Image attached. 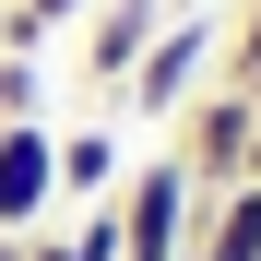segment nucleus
<instances>
[{
  "mask_svg": "<svg viewBox=\"0 0 261 261\" xmlns=\"http://www.w3.org/2000/svg\"><path fill=\"white\" fill-rule=\"evenodd\" d=\"M107 214H119V261H190V214H202V190H190L178 154H143V166L107 190Z\"/></svg>",
  "mask_w": 261,
  "mask_h": 261,
  "instance_id": "nucleus-1",
  "label": "nucleus"
},
{
  "mask_svg": "<svg viewBox=\"0 0 261 261\" xmlns=\"http://www.w3.org/2000/svg\"><path fill=\"white\" fill-rule=\"evenodd\" d=\"M166 130H178L166 154L190 166V190H238V166H249V130H261V95H238V83H202V95L166 119Z\"/></svg>",
  "mask_w": 261,
  "mask_h": 261,
  "instance_id": "nucleus-2",
  "label": "nucleus"
},
{
  "mask_svg": "<svg viewBox=\"0 0 261 261\" xmlns=\"http://www.w3.org/2000/svg\"><path fill=\"white\" fill-rule=\"evenodd\" d=\"M202 83H214V24H190V12H178V24H154V48H143V60H130L119 107H130V119H178Z\"/></svg>",
  "mask_w": 261,
  "mask_h": 261,
  "instance_id": "nucleus-3",
  "label": "nucleus"
},
{
  "mask_svg": "<svg viewBox=\"0 0 261 261\" xmlns=\"http://www.w3.org/2000/svg\"><path fill=\"white\" fill-rule=\"evenodd\" d=\"M48 202H60V130L48 119H0V238L48 226Z\"/></svg>",
  "mask_w": 261,
  "mask_h": 261,
  "instance_id": "nucleus-4",
  "label": "nucleus"
},
{
  "mask_svg": "<svg viewBox=\"0 0 261 261\" xmlns=\"http://www.w3.org/2000/svg\"><path fill=\"white\" fill-rule=\"evenodd\" d=\"M154 24H166V0H95V12H83V83H95V95H119L130 60L154 48Z\"/></svg>",
  "mask_w": 261,
  "mask_h": 261,
  "instance_id": "nucleus-5",
  "label": "nucleus"
},
{
  "mask_svg": "<svg viewBox=\"0 0 261 261\" xmlns=\"http://www.w3.org/2000/svg\"><path fill=\"white\" fill-rule=\"evenodd\" d=\"M190 261H261V178L202 190V214H190Z\"/></svg>",
  "mask_w": 261,
  "mask_h": 261,
  "instance_id": "nucleus-6",
  "label": "nucleus"
},
{
  "mask_svg": "<svg viewBox=\"0 0 261 261\" xmlns=\"http://www.w3.org/2000/svg\"><path fill=\"white\" fill-rule=\"evenodd\" d=\"M119 178H130L119 130H95V119H83V130H60V202H107Z\"/></svg>",
  "mask_w": 261,
  "mask_h": 261,
  "instance_id": "nucleus-7",
  "label": "nucleus"
},
{
  "mask_svg": "<svg viewBox=\"0 0 261 261\" xmlns=\"http://www.w3.org/2000/svg\"><path fill=\"white\" fill-rule=\"evenodd\" d=\"M214 83H238V95L261 83V0L238 12V36H214Z\"/></svg>",
  "mask_w": 261,
  "mask_h": 261,
  "instance_id": "nucleus-8",
  "label": "nucleus"
},
{
  "mask_svg": "<svg viewBox=\"0 0 261 261\" xmlns=\"http://www.w3.org/2000/svg\"><path fill=\"white\" fill-rule=\"evenodd\" d=\"M48 107V60H12L0 48V119H36Z\"/></svg>",
  "mask_w": 261,
  "mask_h": 261,
  "instance_id": "nucleus-9",
  "label": "nucleus"
},
{
  "mask_svg": "<svg viewBox=\"0 0 261 261\" xmlns=\"http://www.w3.org/2000/svg\"><path fill=\"white\" fill-rule=\"evenodd\" d=\"M238 178H261V130H249V166H238Z\"/></svg>",
  "mask_w": 261,
  "mask_h": 261,
  "instance_id": "nucleus-10",
  "label": "nucleus"
}]
</instances>
